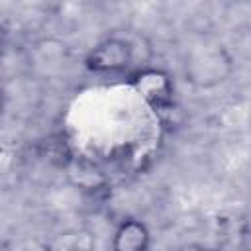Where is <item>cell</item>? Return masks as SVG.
Segmentation results:
<instances>
[{"label":"cell","instance_id":"obj_1","mask_svg":"<svg viewBox=\"0 0 251 251\" xmlns=\"http://www.w3.org/2000/svg\"><path fill=\"white\" fill-rule=\"evenodd\" d=\"M233 73L231 53L218 43L194 47L184 61V76L196 88H214L224 84Z\"/></svg>","mask_w":251,"mask_h":251},{"label":"cell","instance_id":"obj_2","mask_svg":"<svg viewBox=\"0 0 251 251\" xmlns=\"http://www.w3.org/2000/svg\"><path fill=\"white\" fill-rule=\"evenodd\" d=\"M133 61V45L129 39L112 35L98 41L84 57V67L94 75H114L126 71Z\"/></svg>","mask_w":251,"mask_h":251},{"label":"cell","instance_id":"obj_3","mask_svg":"<svg viewBox=\"0 0 251 251\" xmlns=\"http://www.w3.org/2000/svg\"><path fill=\"white\" fill-rule=\"evenodd\" d=\"M131 84L141 94V98L157 110H163V108L173 104L175 84H173V78L161 69H141V71H137L131 78Z\"/></svg>","mask_w":251,"mask_h":251},{"label":"cell","instance_id":"obj_4","mask_svg":"<svg viewBox=\"0 0 251 251\" xmlns=\"http://www.w3.org/2000/svg\"><path fill=\"white\" fill-rule=\"evenodd\" d=\"M149 226L137 218H126L118 224L112 235V251H149Z\"/></svg>","mask_w":251,"mask_h":251},{"label":"cell","instance_id":"obj_5","mask_svg":"<svg viewBox=\"0 0 251 251\" xmlns=\"http://www.w3.org/2000/svg\"><path fill=\"white\" fill-rule=\"evenodd\" d=\"M45 251H96V235L86 227H71L57 233Z\"/></svg>","mask_w":251,"mask_h":251},{"label":"cell","instance_id":"obj_6","mask_svg":"<svg viewBox=\"0 0 251 251\" xmlns=\"http://www.w3.org/2000/svg\"><path fill=\"white\" fill-rule=\"evenodd\" d=\"M176 251H208V249L204 245H200V243H184Z\"/></svg>","mask_w":251,"mask_h":251},{"label":"cell","instance_id":"obj_7","mask_svg":"<svg viewBox=\"0 0 251 251\" xmlns=\"http://www.w3.org/2000/svg\"><path fill=\"white\" fill-rule=\"evenodd\" d=\"M4 102H6V96H4V90H2V86H0V112L4 110Z\"/></svg>","mask_w":251,"mask_h":251}]
</instances>
